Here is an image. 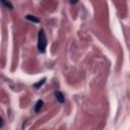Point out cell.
Segmentation results:
<instances>
[{
    "label": "cell",
    "instance_id": "obj_2",
    "mask_svg": "<svg viewBox=\"0 0 130 130\" xmlns=\"http://www.w3.org/2000/svg\"><path fill=\"white\" fill-rule=\"evenodd\" d=\"M55 98H56V100L60 103V104H63L64 102H65V96H64V94H63V92H61L60 90H56L55 91Z\"/></svg>",
    "mask_w": 130,
    "mask_h": 130
},
{
    "label": "cell",
    "instance_id": "obj_7",
    "mask_svg": "<svg viewBox=\"0 0 130 130\" xmlns=\"http://www.w3.org/2000/svg\"><path fill=\"white\" fill-rule=\"evenodd\" d=\"M68 1H69L70 4H76L78 2V0H68Z\"/></svg>",
    "mask_w": 130,
    "mask_h": 130
},
{
    "label": "cell",
    "instance_id": "obj_4",
    "mask_svg": "<svg viewBox=\"0 0 130 130\" xmlns=\"http://www.w3.org/2000/svg\"><path fill=\"white\" fill-rule=\"evenodd\" d=\"M1 3H2V5H3L5 8H7V9H9V10H12V9H13V5L11 4V2H10L9 0H1Z\"/></svg>",
    "mask_w": 130,
    "mask_h": 130
},
{
    "label": "cell",
    "instance_id": "obj_5",
    "mask_svg": "<svg viewBox=\"0 0 130 130\" xmlns=\"http://www.w3.org/2000/svg\"><path fill=\"white\" fill-rule=\"evenodd\" d=\"M25 18H26L27 20H29V21H32V22H35V23H39V22H41V20H40L39 18H37L36 16H34V15H30V14H27V15H25Z\"/></svg>",
    "mask_w": 130,
    "mask_h": 130
},
{
    "label": "cell",
    "instance_id": "obj_3",
    "mask_svg": "<svg viewBox=\"0 0 130 130\" xmlns=\"http://www.w3.org/2000/svg\"><path fill=\"white\" fill-rule=\"evenodd\" d=\"M43 106H44V102H43L42 100H39V101L36 103V105H35V109H34L35 113H39V112L41 111V109L43 108Z\"/></svg>",
    "mask_w": 130,
    "mask_h": 130
},
{
    "label": "cell",
    "instance_id": "obj_1",
    "mask_svg": "<svg viewBox=\"0 0 130 130\" xmlns=\"http://www.w3.org/2000/svg\"><path fill=\"white\" fill-rule=\"evenodd\" d=\"M47 45H48V40H47L46 32L43 28H41L38 34V50H39V52L42 54L46 53Z\"/></svg>",
    "mask_w": 130,
    "mask_h": 130
},
{
    "label": "cell",
    "instance_id": "obj_6",
    "mask_svg": "<svg viewBox=\"0 0 130 130\" xmlns=\"http://www.w3.org/2000/svg\"><path fill=\"white\" fill-rule=\"evenodd\" d=\"M45 82H46V77H44L42 80H39L37 83H34V84H32V86H34L35 88H37V89H38V88H40V87H41Z\"/></svg>",
    "mask_w": 130,
    "mask_h": 130
}]
</instances>
